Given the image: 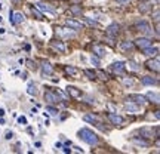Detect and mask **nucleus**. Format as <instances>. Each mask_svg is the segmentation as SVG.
<instances>
[{
	"mask_svg": "<svg viewBox=\"0 0 160 154\" xmlns=\"http://www.w3.org/2000/svg\"><path fill=\"white\" fill-rule=\"evenodd\" d=\"M79 138L89 145H98L99 144V138H98L97 133H93L91 129H86V127L79 131Z\"/></svg>",
	"mask_w": 160,
	"mask_h": 154,
	"instance_id": "nucleus-1",
	"label": "nucleus"
},
{
	"mask_svg": "<svg viewBox=\"0 0 160 154\" xmlns=\"http://www.w3.org/2000/svg\"><path fill=\"white\" fill-rule=\"evenodd\" d=\"M9 18H11V22L15 24V25H18V24L24 22V15L21 13V12H9Z\"/></svg>",
	"mask_w": 160,
	"mask_h": 154,
	"instance_id": "nucleus-2",
	"label": "nucleus"
},
{
	"mask_svg": "<svg viewBox=\"0 0 160 154\" xmlns=\"http://www.w3.org/2000/svg\"><path fill=\"white\" fill-rule=\"evenodd\" d=\"M147 68L148 70H153L154 73H159L160 70V62H159V55H156L154 59H150V61H147Z\"/></svg>",
	"mask_w": 160,
	"mask_h": 154,
	"instance_id": "nucleus-3",
	"label": "nucleus"
},
{
	"mask_svg": "<svg viewBox=\"0 0 160 154\" xmlns=\"http://www.w3.org/2000/svg\"><path fill=\"white\" fill-rule=\"evenodd\" d=\"M133 46H137L139 49H145V47L151 46V40L147 39V37H139V39H137L133 42Z\"/></svg>",
	"mask_w": 160,
	"mask_h": 154,
	"instance_id": "nucleus-4",
	"label": "nucleus"
},
{
	"mask_svg": "<svg viewBox=\"0 0 160 154\" xmlns=\"http://www.w3.org/2000/svg\"><path fill=\"white\" fill-rule=\"evenodd\" d=\"M137 30L138 31H141V33H145V34H151V33H153V30H151V27H150V24L145 22V21L138 22L137 24Z\"/></svg>",
	"mask_w": 160,
	"mask_h": 154,
	"instance_id": "nucleus-5",
	"label": "nucleus"
},
{
	"mask_svg": "<svg viewBox=\"0 0 160 154\" xmlns=\"http://www.w3.org/2000/svg\"><path fill=\"white\" fill-rule=\"evenodd\" d=\"M128 101H132V102L138 104V105H144V104H147V98L144 97V95H131V97L128 98Z\"/></svg>",
	"mask_w": 160,
	"mask_h": 154,
	"instance_id": "nucleus-6",
	"label": "nucleus"
},
{
	"mask_svg": "<svg viewBox=\"0 0 160 154\" xmlns=\"http://www.w3.org/2000/svg\"><path fill=\"white\" fill-rule=\"evenodd\" d=\"M105 33H107L108 36H113V37H114V36H117L120 33V25L117 22H113L111 25H108V27H107Z\"/></svg>",
	"mask_w": 160,
	"mask_h": 154,
	"instance_id": "nucleus-7",
	"label": "nucleus"
},
{
	"mask_svg": "<svg viewBox=\"0 0 160 154\" xmlns=\"http://www.w3.org/2000/svg\"><path fill=\"white\" fill-rule=\"evenodd\" d=\"M151 7H153V5H151L150 0H142V2L138 5V9H139L141 13H147V12H150L151 11Z\"/></svg>",
	"mask_w": 160,
	"mask_h": 154,
	"instance_id": "nucleus-8",
	"label": "nucleus"
},
{
	"mask_svg": "<svg viewBox=\"0 0 160 154\" xmlns=\"http://www.w3.org/2000/svg\"><path fill=\"white\" fill-rule=\"evenodd\" d=\"M45 101H48V102H51V104H57L58 101H59V97H58L57 93H53L52 91H46L45 92Z\"/></svg>",
	"mask_w": 160,
	"mask_h": 154,
	"instance_id": "nucleus-9",
	"label": "nucleus"
},
{
	"mask_svg": "<svg viewBox=\"0 0 160 154\" xmlns=\"http://www.w3.org/2000/svg\"><path fill=\"white\" fill-rule=\"evenodd\" d=\"M92 51H93V53H95V57H98V58H104L105 55H107V51H105V47H102L101 45H93Z\"/></svg>",
	"mask_w": 160,
	"mask_h": 154,
	"instance_id": "nucleus-10",
	"label": "nucleus"
},
{
	"mask_svg": "<svg viewBox=\"0 0 160 154\" xmlns=\"http://www.w3.org/2000/svg\"><path fill=\"white\" fill-rule=\"evenodd\" d=\"M139 107H141V105L132 102V101H126L125 102V110L129 111V113H138V111H139Z\"/></svg>",
	"mask_w": 160,
	"mask_h": 154,
	"instance_id": "nucleus-11",
	"label": "nucleus"
},
{
	"mask_svg": "<svg viewBox=\"0 0 160 154\" xmlns=\"http://www.w3.org/2000/svg\"><path fill=\"white\" fill-rule=\"evenodd\" d=\"M65 25L70 27L71 30H82L83 28V24L79 22V21H76V19H67V21H65Z\"/></svg>",
	"mask_w": 160,
	"mask_h": 154,
	"instance_id": "nucleus-12",
	"label": "nucleus"
},
{
	"mask_svg": "<svg viewBox=\"0 0 160 154\" xmlns=\"http://www.w3.org/2000/svg\"><path fill=\"white\" fill-rule=\"evenodd\" d=\"M108 119H110V122H111L113 125H117V126L123 125V117H122V116H119V114L110 113V114H108Z\"/></svg>",
	"mask_w": 160,
	"mask_h": 154,
	"instance_id": "nucleus-13",
	"label": "nucleus"
},
{
	"mask_svg": "<svg viewBox=\"0 0 160 154\" xmlns=\"http://www.w3.org/2000/svg\"><path fill=\"white\" fill-rule=\"evenodd\" d=\"M111 68H113V71H114V73H117V74H123V73H125V62H114L113 64V65H111Z\"/></svg>",
	"mask_w": 160,
	"mask_h": 154,
	"instance_id": "nucleus-14",
	"label": "nucleus"
},
{
	"mask_svg": "<svg viewBox=\"0 0 160 154\" xmlns=\"http://www.w3.org/2000/svg\"><path fill=\"white\" fill-rule=\"evenodd\" d=\"M42 71H43V74H48V76H52L53 74V68H52V65L48 61H43L42 62Z\"/></svg>",
	"mask_w": 160,
	"mask_h": 154,
	"instance_id": "nucleus-15",
	"label": "nucleus"
},
{
	"mask_svg": "<svg viewBox=\"0 0 160 154\" xmlns=\"http://www.w3.org/2000/svg\"><path fill=\"white\" fill-rule=\"evenodd\" d=\"M83 120H85V122H89V123H92V125L99 126V127L102 129V126H101V122H99V120H98V117H95V116H92V114H86L85 117H83Z\"/></svg>",
	"mask_w": 160,
	"mask_h": 154,
	"instance_id": "nucleus-16",
	"label": "nucleus"
},
{
	"mask_svg": "<svg viewBox=\"0 0 160 154\" xmlns=\"http://www.w3.org/2000/svg\"><path fill=\"white\" fill-rule=\"evenodd\" d=\"M142 51H144V55H145V57H156V55H159V47H151V46H148V47H145Z\"/></svg>",
	"mask_w": 160,
	"mask_h": 154,
	"instance_id": "nucleus-17",
	"label": "nucleus"
},
{
	"mask_svg": "<svg viewBox=\"0 0 160 154\" xmlns=\"http://www.w3.org/2000/svg\"><path fill=\"white\" fill-rule=\"evenodd\" d=\"M145 98H147V101H150V102H154V104L160 102L159 93H156V92H148V93L145 95Z\"/></svg>",
	"mask_w": 160,
	"mask_h": 154,
	"instance_id": "nucleus-18",
	"label": "nucleus"
},
{
	"mask_svg": "<svg viewBox=\"0 0 160 154\" xmlns=\"http://www.w3.org/2000/svg\"><path fill=\"white\" fill-rule=\"evenodd\" d=\"M67 93H68L71 98H80V95H82V92H80L77 87H74V86H68V87H67Z\"/></svg>",
	"mask_w": 160,
	"mask_h": 154,
	"instance_id": "nucleus-19",
	"label": "nucleus"
},
{
	"mask_svg": "<svg viewBox=\"0 0 160 154\" xmlns=\"http://www.w3.org/2000/svg\"><path fill=\"white\" fill-rule=\"evenodd\" d=\"M51 46H52V49L58 51L59 53H64V52H65V45H64L62 42H52Z\"/></svg>",
	"mask_w": 160,
	"mask_h": 154,
	"instance_id": "nucleus-20",
	"label": "nucleus"
},
{
	"mask_svg": "<svg viewBox=\"0 0 160 154\" xmlns=\"http://www.w3.org/2000/svg\"><path fill=\"white\" fill-rule=\"evenodd\" d=\"M141 83L145 85V86H153V85L157 83V80L153 79V77H150V76H144L142 79H141Z\"/></svg>",
	"mask_w": 160,
	"mask_h": 154,
	"instance_id": "nucleus-21",
	"label": "nucleus"
},
{
	"mask_svg": "<svg viewBox=\"0 0 160 154\" xmlns=\"http://www.w3.org/2000/svg\"><path fill=\"white\" fill-rule=\"evenodd\" d=\"M132 142L137 144V145H141V147H148L150 145V142L147 141V139H144V138H133Z\"/></svg>",
	"mask_w": 160,
	"mask_h": 154,
	"instance_id": "nucleus-22",
	"label": "nucleus"
},
{
	"mask_svg": "<svg viewBox=\"0 0 160 154\" xmlns=\"http://www.w3.org/2000/svg\"><path fill=\"white\" fill-rule=\"evenodd\" d=\"M36 6H37L39 9H42V11H46V12H49V13H55V9L51 7L49 5H46V3H37Z\"/></svg>",
	"mask_w": 160,
	"mask_h": 154,
	"instance_id": "nucleus-23",
	"label": "nucleus"
},
{
	"mask_svg": "<svg viewBox=\"0 0 160 154\" xmlns=\"http://www.w3.org/2000/svg\"><path fill=\"white\" fill-rule=\"evenodd\" d=\"M120 49L122 51H132L133 49V42H122V45H120Z\"/></svg>",
	"mask_w": 160,
	"mask_h": 154,
	"instance_id": "nucleus-24",
	"label": "nucleus"
},
{
	"mask_svg": "<svg viewBox=\"0 0 160 154\" xmlns=\"http://www.w3.org/2000/svg\"><path fill=\"white\" fill-rule=\"evenodd\" d=\"M57 34L64 36V37H70V36H73V31H70L68 28H57Z\"/></svg>",
	"mask_w": 160,
	"mask_h": 154,
	"instance_id": "nucleus-25",
	"label": "nucleus"
},
{
	"mask_svg": "<svg viewBox=\"0 0 160 154\" xmlns=\"http://www.w3.org/2000/svg\"><path fill=\"white\" fill-rule=\"evenodd\" d=\"M141 137L142 138H151L153 137V129H150V127H142V129H141Z\"/></svg>",
	"mask_w": 160,
	"mask_h": 154,
	"instance_id": "nucleus-26",
	"label": "nucleus"
},
{
	"mask_svg": "<svg viewBox=\"0 0 160 154\" xmlns=\"http://www.w3.org/2000/svg\"><path fill=\"white\" fill-rule=\"evenodd\" d=\"M31 13H33V17H36V19H39V21H43L45 18L42 15V12L37 9V7H31Z\"/></svg>",
	"mask_w": 160,
	"mask_h": 154,
	"instance_id": "nucleus-27",
	"label": "nucleus"
},
{
	"mask_svg": "<svg viewBox=\"0 0 160 154\" xmlns=\"http://www.w3.org/2000/svg\"><path fill=\"white\" fill-rule=\"evenodd\" d=\"M70 12L74 13V15H80V13H82V6H79V5L70 6Z\"/></svg>",
	"mask_w": 160,
	"mask_h": 154,
	"instance_id": "nucleus-28",
	"label": "nucleus"
},
{
	"mask_svg": "<svg viewBox=\"0 0 160 154\" xmlns=\"http://www.w3.org/2000/svg\"><path fill=\"white\" fill-rule=\"evenodd\" d=\"M27 92H28V95H36V93H37V89H36V85H34V83H28Z\"/></svg>",
	"mask_w": 160,
	"mask_h": 154,
	"instance_id": "nucleus-29",
	"label": "nucleus"
},
{
	"mask_svg": "<svg viewBox=\"0 0 160 154\" xmlns=\"http://www.w3.org/2000/svg\"><path fill=\"white\" fill-rule=\"evenodd\" d=\"M65 73L70 76H76L77 74V68H74V67H71V65H67L65 67Z\"/></svg>",
	"mask_w": 160,
	"mask_h": 154,
	"instance_id": "nucleus-30",
	"label": "nucleus"
},
{
	"mask_svg": "<svg viewBox=\"0 0 160 154\" xmlns=\"http://www.w3.org/2000/svg\"><path fill=\"white\" fill-rule=\"evenodd\" d=\"M85 74L88 76V79H97V71H92V70H85Z\"/></svg>",
	"mask_w": 160,
	"mask_h": 154,
	"instance_id": "nucleus-31",
	"label": "nucleus"
},
{
	"mask_svg": "<svg viewBox=\"0 0 160 154\" xmlns=\"http://www.w3.org/2000/svg\"><path fill=\"white\" fill-rule=\"evenodd\" d=\"M128 67L131 70H133V71H138V70L141 68V67H139L137 62H133V61H129V62H128Z\"/></svg>",
	"mask_w": 160,
	"mask_h": 154,
	"instance_id": "nucleus-32",
	"label": "nucleus"
},
{
	"mask_svg": "<svg viewBox=\"0 0 160 154\" xmlns=\"http://www.w3.org/2000/svg\"><path fill=\"white\" fill-rule=\"evenodd\" d=\"M122 82H123V85L128 86V87H129V86H133V83H135V82H133V79H128V77H123V79H122Z\"/></svg>",
	"mask_w": 160,
	"mask_h": 154,
	"instance_id": "nucleus-33",
	"label": "nucleus"
},
{
	"mask_svg": "<svg viewBox=\"0 0 160 154\" xmlns=\"http://www.w3.org/2000/svg\"><path fill=\"white\" fill-rule=\"evenodd\" d=\"M85 22L88 24V25H91V27H98V25H99L97 21H93V19H91V18H85Z\"/></svg>",
	"mask_w": 160,
	"mask_h": 154,
	"instance_id": "nucleus-34",
	"label": "nucleus"
},
{
	"mask_svg": "<svg viewBox=\"0 0 160 154\" xmlns=\"http://www.w3.org/2000/svg\"><path fill=\"white\" fill-rule=\"evenodd\" d=\"M27 65H28V68H30V70H37V68H39V67H37V64L33 62L31 59H28V61H27Z\"/></svg>",
	"mask_w": 160,
	"mask_h": 154,
	"instance_id": "nucleus-35",
	"label": "nucleus"
},
{
	"mask_svg": "<svg viewBox=\"0 0 160 154\" xmlns=\"http://www.w3.org/2000/svg\"><path fill=\"white\" fill-rule=\"evenodd\" d=\"M46 111H48L49 114H58V110L53 108V107H46Z\"/></svg>",
	"mask_w": 160,
	"mask_h": 154,
	"instance_id": "nucleus-36",
	"label": "nucleus"
},
{
	"mask_svg": "<svg viewBox=\"0 0 160 154\" xmlns=\"http://www.w3.org/2000/svg\"><path fill=\"white\" fill-rule=\"evenodd\" d=\"M91 62L93 64V65H99V58H98V57H95V55H93V57L91 58Z\"/></svg>",
	"mask_w": 160,
	"mask_h": 154,
	"instance_id": "nucleus-37",
	"label": "nucleus"
},
{
	"mask_svg": "<svg viewBox=\"0 0 160 154\" xmlns=\"http://www.w3.org/2000/svg\"><path fill=\"white\" fill-rule=\"evenodd\" d=\"M18 123L19 125H27V119L24 116H21V117H18Z\"/></svg>",
	"mask_w": 160,
	"mask_h": 154,
	"instance_id": "nucleus-38",
	"label": "nucleus"
},
{
	"mask_svg": "<svg viewBox=\"0 0 160 154\" xmlns=\"http://www.w3.org/2000/svg\"><path fill=\"white\" fill-rule=\"evenodd\" d=\"M153 19L156 21V24H159V19H160V12L159 11L154 12V18H153Z\"/></svg>",
	"mask_w": 160,
	"mask_h": 154,
	"instance_id": "nucleus-39",
	"label": "nucleus"
},
{
	"mask_svg": "<svg viewBox=\"0 0 160 154\" xmlns=\"http://www.w3.org/2000/svg\"><path fill=\"white\" fill-rule=\"evenodd\" d=\"M97 76H99V77H101V79H102V80H105V79H107V74H105L104 71H98V73H97Z\"/></svg>",
	"mask_w": 160,
	"mask_h": 154,
	"instance_id": "nucleus-40",
	"label": "nucleus"
},
{
	"mask_svg": "<svg viewBox=\"0 0 160 154\" xmlns=\"http://www.w3.org/2000/svg\"><path fill=\"white\" fill-rule=\"evenodd\" d=\"M159 135H160V132H159V126H156V127H154V138H156V139L159 138Z\"/></svg>",
	"mask_w": 160,
	"mask_h": 154,
	"instance_id": "nucleus-41",
	"label": "nucleus"
},
{
	"mask_svg": "<svg viewBox=\"0 0 160 154\" xmlns=\"http://www.w3.org/2000/svg\"><path fill=\"white\" fill-rule=\"evenodd\" d=\"M12 137H13V133H12V132H6V137H5L6 139H11Z\"/></svg>",
	"mask_w": 160,
	"mask_h": 154,
	"instance_id": "nucleus-42",
	"label": "nucleus"
},
{
	"mask_svg": "<svg viewBox=\"0 0 160 154\" xmlns=\"http://www.w3.org/2000/svg\"><path fill=\"white\" fill-rule=\"evenodd\" d=\"M117 2H119V3H122V5H125V3H129L131 0H117Z\"/></svg>",
	"mask_w": 160,
	"mask_h": 154,
	"instance_id": "nucleus-43",
	"label": "nucleus"
},
{
	"mask_svg": "<svg viewBox=\"0 0 160 154\" xmlns=\"http://www.w3.org/2000/svg\"><path fill=\"white\" fill-rule=\"evenodd\" d=\"M5 116V108H0V117H3Z\"/></svg>",
	"mask_w": 160,
	"mask_h": 154,
	"instance_id": "nucleus-44",
	"label": "nucleus"
},
{
	"mask_svg": "<svg viewBox=\"0 0 160 154\" xmlns=\"http://www.w3.org/2000/svg\"><path fill=\"white\" fill-rule=\"evenodd\" d=\"M21 79L25 80V79H27V74H25V73H22V74H21Z\"/></svg>",
	"mask_w": 160,
	"mask_h": 154,
	"instance_id": "nucleus-45",
	"label": "nucleus"
},
{
	"mask_svg": "<svg viewBox=\"0 0 160 154\" xmlns=\"http://www.w3.org/2000/svg\"><path fill=\"white\" fill-rule=\"evenodd\" d=\"M12 2H13V3H18V2H19V0H12Z\"/></svg>",
	"mask_w": 160,
	"mask_h": 154,
	"instance_id": "nucleus-46",
	"label": "nucleus"
}]
</instances>
